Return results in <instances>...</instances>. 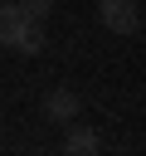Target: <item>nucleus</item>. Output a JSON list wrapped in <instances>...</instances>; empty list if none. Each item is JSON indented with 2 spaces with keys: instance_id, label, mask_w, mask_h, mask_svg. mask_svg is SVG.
<instances>
[{
  "instance_id": "nucleus-4",
  "label": "nucleus",
  "mask_w": 146,
  "mask_h": 156,
  "mask_svg": "<svg viewBox=\"0 0 146 156\" xmlns=\"http://www.w3.org/2000/svg\"><path fill=\"white\" fill-rule=\"evenodd\" d=\"M63 146H68V151H73V156H92V151H97V136H92V132H88V127H78V132H73V136H68V141H63Z\"/></svg>"
},
{
  "instance_id": "nucleus-1",
  "label": "nucleus",
  "mask_w": 146,
  "mask_h": 156,
  "mask_svg": "<svg viewBox=\"0 0 146 156\" xmlns=\"http://www.w3.org/2000/svg\"><path fill=\"white\" fill-rule=\"evenodd\" d=\"M97 20H102L112 34H136L141 10H136V0H97Z\"/></svg>"
},
{
  "instance_id": "nucleus-5",
  "label": "nucleus",
  "mask_w": 146,
  "mask_h": 156,
  "mask_svg": "<svg viewBox=\"0 0 146 156\" xmlns=\"http://www.w3.org/2000/svg\"><path fill=\"white\" fill-rule=\"evenodd\" d=\"M19 10H24L29 20H39V24H44V20H49V10H54V0H19Z\"/></svg>"
},
{
  "instance_id": "nucleus-2",
  "label": "nucleus",
  "mask_w": 146,
  "mask_h": 156,
  "mask_svg": "<svg viewBox=\"0 0 146 156\" xmlns=\"http://www.w3.org/2000/svg\"><path fill=\"white\" fill-rule=\"evenodd\" d=\"M44 117H54V122H73V117H78V93L54 88V93L44 98Z\"/></svg>"
},
{
  "instance_id": "nucleus-3",
  "label": "nucleus",
  "mask_w": 146,
  "mask_h": 156,
  "mask_svg": "<svg viewBox=\"0 0 146 156\" xmlns=\"http://www.w3.org/2000/svg\"><path fill=\"white\" fill-rule=\"evenodd\" d=\"M24 24H29V15H24L19 5L0 0V44H10V49H15V39L24 34Z\"/></svg>"
}]
</instances>
